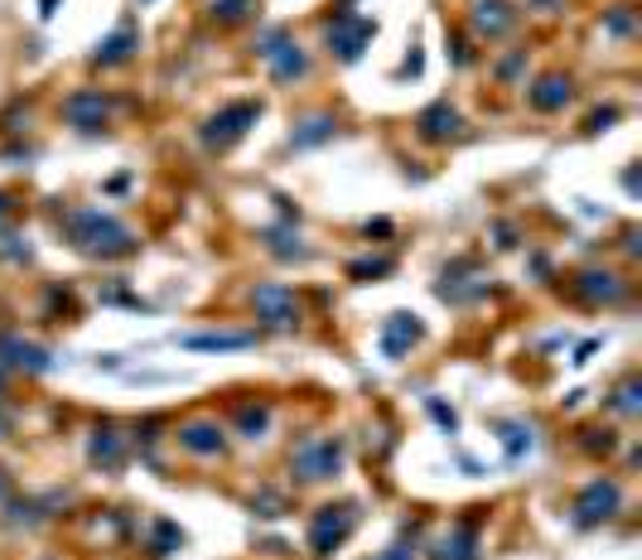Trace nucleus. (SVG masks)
<instances>
[{
    "label": "nucleus",
    "mask_w": 642,
    "mask_h": 560,
    "mask_svg": "<svg viewBox=\"0 0 642 560\" xmlns=\"http://www.w3.org/2000/svg\"><path fill=\"white\" fill-rule=\"evenodd\" d=\"M251 507H261V517H281L285 513V497L281 493H261V497H251Z\"/></svg>",
    "instance_id": "nucleus-31"
},
{
    "label": "nucleus",
    "mask_w": 642,
    "mask_h": 560,
    "mask_svg": "<svg viewBox=\"0 0 642 560\" xmlns=\"http://www.w3.org/2000/svg\"><path fill=\"white\" fill-rule=\"evenodd\" d=\"M372 560H416V537H396L382 556H372Z\"/></svg>",
    "instance_id": "nucleus-29"
},
{
    "label": "nucleus",
    "mask_w": 642,
    "mask_h": 560,
    "mask_svg": "<svg viewBox=\"0 0 642 560\" xmlns=\"http://www.w3.org/2000/svg\"><path fill=\"white\" fill-rule=\"evenodd\" d=\"M136 48H140V30L126 20V24H116V34H112V40H102V44H97L92 64H97V68H116V64H131V58H136Z\"/></svg>",
    "instance_id": "nucleus-16"
},
{
    "label": "nucleus",
    "mask_w": 642,
    "mask_h": 560,
    "mask_svg": "<svg viewBox=\"0 0 642 560\" xmlns=\"http://www.w3.org/2000/svg\"><path fill=\"white\" fill-rule=\"evenodd\" d=\"M179 449H189V455H199V459H223L227 435L217 421H184L179 425Z\"/></svg>",
    "instance_id": "nucleus-12"
},
{
    "label": "nucleus",
    "mask_w": 642,
    "mask_h": 560,
    "mask_svg": "<svg viewBox=\"0 0 642 560\" xmlns=\"http://www.w3.org/2000/svg\"><path fill=\"white\" fill-rule=\"evenodd\" d=\"M92 464H102V469H121L126 464V435H116L112 425H106V430H97L92 435Z\"/></svg>",
    "instance_id": "nucleus-19"
},
{
    "label": "nucleus",
    "mask_w": 642,
    "mask_h": 560,
    "mask_svg": "<svg viewBox=\"0 0 642 560\" xmlns=\"http://www.w3.org/2000/svg\"><path fill=\"white\" fill-rule=\"evenodd\" d=\"M251 314H257L266 328H275V334H295L300 328V300L290 285H281V280H266V285L251 290Z\"/></svg>",
    "instance_id": "nucleus-4"
},
{
    "label": "nucleus",
    "mask_w": 642,
    "mask_h": 560,
    "mask_svg": "<svg viewBox=\"0 0 642 560\" xmlns=\"http://www.w3.org/2000/svg\"><path fill=\"white\" fill-rule=\"evenodd\" d=\"M503 449L507 455H522V449H531V425H503Z\"/></svg>",
    "instance_id": "nucleus-26"
},
{
    "label": "nucleus",
    "mask_w": 642,
    "mask_h": 560,
    "mask_svg": "<svg viewBox=\"0 0 642 560\" xmlns=\"http://www.w3.org/2000/svg\"><path fill=\"white\" fill-rule=\"evenodd\" d=\"M64 116H68V126H78V131H102L106 126V116H112V97H102V88H78L64 102Z\"/></svg>",
    "instance_id": "nucleus-9"
},
{
    "label": "nucleus",
    "mask_w": 642,
    "mask_h": 560,
    "mask_svg": "<svg viewBox=\"0 0 642 560\" xmlns=\"http://www.w3.org/2000/svg\"><path fill=\"white\" fill-rule=\"evenodd\" d=\"M513 5L507 0H478L474 5V34L478 40H498V34H507L513 30Z\"/></svg>",
    "instance_id": "nucleus-17"
},
{
    "label": "nucleus",
    "mask_w": 642,
    "mask_h": 560,
    "mask_svg": "<svg viewBox=\"0 0 642 560\" xmlns=\"http://www.w3.org/2000/svg\"><path fill=\"white\" fill-rule=\"evenodd\" d=\"M64 233L68 242L92 261H121V257H136L140 242L131 233L121 217L102 213V209H72L64 213Z\"/></svg>",
    "instance_id": "nucleus-1"
},
{
    "label": "nucleus",
    "mask_w": 642,
    "mask_h": 560,
    "mask_svg": "<svg viewBox=\"0 0 642 560\" xmlns=\"http://www.w3.org/2000/svg\"><path fill=\"white\" fill-rule=\"evenodd\" d=\"M10 497V479H5V469H0V503Z\"/></svg>",
    "instance_id": "nucleus-34"
},
{
    "label": "nucleus",
    "mask_w": 642,
    "mask_h": 560,
    "mask_svg": "<svg viewBox=\"0 0 642 560\" xmlns=\"http://www.w3.org/2000/svg\"><path fill=\"white\" fill-rule=\"evenodd\" d=\"M619 507H623V489L613 479H595V483H585V489L575 493V503H571V517H575V527H604V522H613L619 517Z\"/></svg>",
    "instance_id": "nucleus-5"
},
{
    "label": "nucleus",
    "mask_w": 642,
    "mask_h": 560,
    "mask_svg": "<svg viewBox=\"0 0 642 560\" xmlns=\"http://www.w3.org/2000/svg\"><path fill=\"white\" fill-rule=\"evenodd\" d=\"M266 430H271V406H266V401H247V406H237V435L241 440H261Z\"/></svg>",
    "instance_id": "nucleus-21"
},
{
    "label": "nucleus",
    "mask_w": 642,
    "mask_h": 560,
    "mask_svg": "<svg viewBox=\"0 0 642 560\" xmlns=\"http://www.w3.org/2000/svg\"><path fill=\"white\" fill-rule=\"evenodd\" d=\"M266 251H271V257H281V261H305L309 257V251L300 247L295 227H266Z\"/></svg>",
    "instance_id": "nucleus-22"
},
{
    "label": "nucleus",
    "mask_w": 642,
    "mask_h": 560,
    "mask_svg": "<svg viewBox=\"0 0 642 560\" xmlns=\"http://www.w3.org/2000/svg\"><path fill=\"white\" fill-rule=\"evenodd\" d=\"M522 64H527V54H513V58H503V64H498V78H503V82H513L517 72H522Z\"/></svg>",
    "instance_id": "nucleus-32"
},
{
    "label": "nucleus",
    "mask_w": 642,
    "mask_h": 560,
    "mask_svg": "<svg viewBox=\"0 0 642 560\" xmlns=\"http://www.w3.org/2000/svg\"><path fill=\"white\" fill-rule=\"evenodd\" d=\"M179 541H184V531H179L174 522H160V527H155V556L179 551Z\"/></svg>",
    "instance_id": "nucleus-27"
},
{
    "label": "nucleus",
    "mask_w": 642,
    "mask_h": 560,
    "mask_svg": "<svg viewBox=\"0 0 642 560\" xmlns=\"http://www.w3.org/2000/svg\"><path fill=\"white\" fill-rule=\"evenodd\" d=\"M378 34V24H372L368 15H338L334 24H329V48L343 64H353V58L362 54V44Z\"/></svg>",
    "instance_id": "nucleus-10"
},
{
    "label": "nucleus",
    "mask_w": 642,
    "mask_h": 560,
    "mask_svg": "<svg viewBox=\"0 0 642 560\" xmlns=\"http://www.w3.org/2000/svg\"><path fill=\"white\" fill-rule=\"evenodd\" d=\"M257 121H261V102H251V97H247V102L223 107V112H213L209 126H203V145H209V150H227V145L247 136Z\"/></svg>",
    "instance_id": "nucleus-6"
},
{
    "label": "nucleus",
    "mask_w": 642,
    "mask_h": 560,
    "mask_svg": "<svg viewBox=\"0 0 642 560\" xmlns=\"http://www.w3.org/2000/svg\"><path fill=\"white\" fill-rule=\"evenodd\" d=\"M579 295L595 300V304H599V300L609 304V300L623 295V280L613 276V271H585V276H579Z\"/></svg>",
    "instance_id": "nucleus-20"
},
{
    "label": "nucleus",
    "mask_w": 642,
    "mask_h": 560,
    "mask_svg": "<svg viewBox=\"0 0 642 560\" xmlns=\"http://www.w3.org/2000/svg\"><path fill=\"white\" fill-rule=\"evenodd\" d=\"M343 459H348L343 435H309V440H300L290 449V473L300 483H329V479H338Z\"/></svg>",
    "instance_id": "nucleus-2"
},
{
    "label": "nucleus",
    "mask_w": 642,
    "mask_h": 560,
    "mask_svg": "<svg viewBox=\"0 0 642 560\" xmlns=\"http://www.w3.org/2000/svg\"><path fill=\"white\" fill-rule=\"evenodd\" d=\"M353 527H358V503H324V507H314L309 537H305L309 541V556L314 560L334 556L338 546L353 537Z\"/></svg>",
    "instance_id": "nucleus-3"
},
{
    "label": "nucleus",
    "mask_w": 642,
    "mask_h": 560,
    "mask_svg": "<svg viewBox=\"0 0 642 560\" xmlns=\"http://www.w3.org/2000/svg\"><path fill=\"white\" fill-rule=\"evenodd\" d=\"M179 344L193 348V352H237V348L257 344V334H184Z\"/></svg>",
    "instance_id": "nucleus-18"
},
{
    "label": "nucleus",
    "mask_w": 642,
    "mask_h": 560,
    "mask_svg": "<svg viewBox=\"0 0 642 560\" xmlns=\"http://www.w3.org/2000/svg\"><path fill=\"white\" fill-rule=\"evenodd\" d=\"M353 280H368V276H392V257H378V261H353L348 266Z\"/></svg>",
    "instance_id": "nucleus-28"
},
{
    "label": "nucleus",
    "mask_w": 642,
    "mask_h": 560,
    "mask_svg": "<svg viewBox=\"0 0 642 560\" xmlns=\"http://www.w3.org/2000/svg\"><path fill=\"white\" fill-rule=\"evenodd\" d=\"M613 116H619V112H613V107H609V112H595V116H589V131H599V126H609V121Z\"/></svg>",
    "instance_id": "nucleus-33"
},
{
    "label": "nucleus",
    "mask_w": 642,
    "mask_h": 560,
    "mask_svg": "<svg viewBox=\"0 0 642 560\" xmlns=\"http://www.w3.org/2000/svg\"><path fill=\"white\" fill-rule=\"evenodd\" d=\"M257 54L266 58V64H271V78H275V82H295V78H305V72H309V54H305V48H300L295 40H290L285 30H271V34H266V40L257 44Z\"/></svg>",
    "instance_id": "nucleus-7"
},
{
    "label": "nucleus",
    "mask_w": 642,
    "mask_h": 560,
    "mask_svg": "<svg viewBox=\"0 0 642 560\" xmlns=\"http://www.w3.org/2000/svg\"><path fill=\"white\" fill-rule=\"evenodd\" d=\"M604 30H609V34H633V10L619 5L609 20H604Z\"/></svg>",
    "instance_id": "nucleus-30"
},
{
    "label": "nucleus",
    "mask_w": 642,
    "mask_h": 560,
    "mask_svg": "<svg viewBox=\"0 0 642 560\" xmlns=\"http://www.w3.org/2000/svg\"><path fill=\"white\" fill-rule=\"evenodd\" d=\"M10 435V416H5V406H0V440Z\"/></svg>",
    "instance_id": "nucleus-35"
},
{
    "label": "nucleus",
    "mask_w": 642,
    "mask_h": 560,
    "mask_svg": "<svg viewBox=\"0 0 642 560\" xmlns=\"http://www.w3.org/2000/svg\"><path fill=\"white\" fill-rule=\"evenodd\" d=\"M609 406L623 411V416H638V406H642V401H638V377H628V382L613 387V401H609Z\"/></svg>",
    "instance_id": "nucleus-25"
},
{
    "label": "nucleus",
    "mask_w": 642,
    "mask_h": 560,
    "mask_svg": "<svg viewBox=\"0 0 642 560\" xmlns=\"http://www.w3.org/2000/svg\"><path fill=\"white\" fill-rule=\"evenodd\" d=\"M334 126H338L334 116H309V121H305V131H295V136H290V145H295V150H309V145L329 141V136H334Z\"/></svg>",
    "instance_id": "nucleus-23"
},
{
    "label": "nucleus",
    "mask_w": 642,
    "mask_h": 560,
    "mask_svg": "<svg viewBox=\"0 0 642 560\" xmlns=\"http://www.w3.org/2000/svg\"><path fill=\"white\" fill-rule=\"evenodd\" d=\"M571 97H575V82L565 78V72H547L537 88H527V107L531 112H565Z\"/></svg>",
    "instance_id": "nucleus-14"
},
{
    "label": "nucleus",
    "mask_w": 642,
    "mask_h": 560,
    "mask_svg": "<svg viewBox=\"0 0 642 560\" xmlns=\"http://www.w3.org/2000/svg\"><path fill=\"white\" fill-rule=\"evenodd\" d=\"M416 131H420V141H454L459 131H464V116L454 112L450 102H435V107H426V112L416 116Z\"/></svg>",
    "instance_id": "nucleus-15"
},
{
    "label": "nucleus",
    "mask_w": 642,
    "mask_h": 560,
    "mask_svg": "<svg viewBox=\"0 0 642 560\" xmlns=\"http://www.w3.org/2000/svg\"><path fill=\"white\" fill-rule=\"evenodd\" d=\"M251 10H257V0H213V20H223V24L247 20Z\"/></svg>",
    "instance_id": "nucleus-24"
},
{
    "label": "nucleus",
    "mask_w": 642,
    "mask_h": 560,
    "mask_svg": "<svg viewBox=\"0 0 642 560\" xmlns=\"http://www.w3.org/2000/svg\"><path fill=\"white\" fill-rule=\"evenodd\" d=\"M10 209V199H5V193H0V213H5Z\"/></svg>",
    "instance_id": "nucleus-36"
},
{
    "label": "nucleus",
    "mask_w": 642,
    "mask_h": 560,
    "mask_svg": "<svg viewBox=\"0 0 642 560\" xmlns=\"http://www.w3.org/2000/svg\"><path fill=\"white\" fill-rule=\"evenodd\" d=\"M420 338H426V324H420L416 314H392V320L382 324V352H386L392 362L406 358V352L416 348Z\"/></svg>",
    "instance_id": "nucleus-13"
},
{
    "label": "nucleus",
    "mask_w": 642,
    "mask_h": 560,
    "mask_svg": "<svg viewBox=\"0 0 642 560\" xmlns=\"http://www.w3.org/2000/svg\"><path fill=\"white\" fill-rule=\"evenodd\" d=\"M430 560H478V517H459L454 527L430 546Z\"/></svg>",
    "instance_id": "nucleus-11"
},
{
    "label": "nucleus",
    "mask_w": 642,
    "mask_h": 560,
    "mask_svg": "<svg viewBox=\"0 0 642 560\" xmlns=\"http://www.w3.org/2000/svg\"><path fill=\"white\" fill-rule=\"evenodd\" d=\"M0 368H5V372H24V377H40V372L54 368V358H48V348L34 344V338L0 334Z\"/></svg>",
    "instance_id": "nucleus-8"
}]
</instances>
